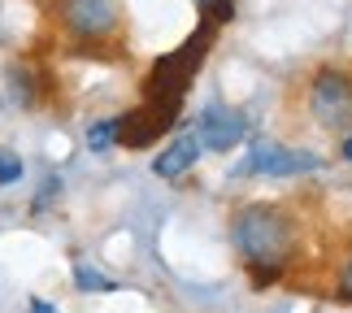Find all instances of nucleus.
Returning a JSON list of instances; mask_svg holds the SVG:
<instances>
[{
    "instance_id": "nucleus-1",
    "label": "nucleus",
    "mask_w": 352,
    "mask_h": 313,
    "mask_svg": "<svg viewBox=\"0 0 352 313\" xmlns=\"http://www.w3.org/2000/svg\"><path fill=\"white\" fill-rule=\"evenodd\" d=\"M235 248L248 257L252 270H278L287 266V257L296 248V226L292 217L274 205H248L235 213Z\"/></svg>"
},
{
    "instance_id": "nucleus-2",
    "label": "nucleus",
    "mask_w": 352,
    "mask_h": 313,
    "mask_svg": "<svg viewBox=\"0 0 352 313\" xmlns=\"http://www.w3.org/2000/svg\"><path fill=\"white\" fill-rule=\"evenodd\" d=\"M209 44H213V22H205L192 39H183L179 48L166 52V57L153 65V74L144 78V100H148V105H170V109H179L187 83H192V74L205 65Z\"/></svg>"
},
{
    "instance_id": "nucleus-3",
    "label": "nucleus",
    "mask_w": 352,
    "mask_h": 313,
    "mask_svg": "<svg viewBox=\"0 0 352 313\" xmlns=\"http://www.w3.org/2000/svg\"><path fill=\"white\" fill-rule=\"evenodd\" d=\"M174 118H179V109L144 100L140 109H131L126 118H113V144H122V148H148L157 135H166L174 127Z\"/></svg>"
},
{
    "instance_id": "nucleus-4",
    "label": "nucleus",
    "mask_w": 352,
    "mask_h": 313,
    "mask_svg": "<svg viewBox=\"0 0 352 313\" xmlns=\"http://www.w3.org/2000/svg\"><path fill=\"white\" fill-rule=\"evenodd\" d=\"M314 118L322 127H348L352 122V74L322 70L314 78Z\"/></svg>"
},
{
    "instance_id": "nucleus-5",
    "label": "nucleus",
    "mask_w": 352,
    "mask_h": 313,
    "mask_svg": "<svg viewBox=\"0 0 352 313\" xmlns=\"http://www.w3.org/2000/svg\"><path fill=\"white\" fill-rule=\"evenodd\" d=\"M61 22L74 39H104L118 26L113 0H61Z\"/></svg>"
},
{
    "instance_id": "nucleus-6",
    "label": "nucleus",
    "mask_w": 352,
    "mask_h": 313,
    "mask_svg": "<svg viewBox=\"0 0 352 313\" xmlns=\"http://www.w3.org/2000/svg\"><path fill=\"white\" fill-rule=\"evenodd\" d=\"M243 114L239 109H226V105H209L196 122V144L200 148H213V153H231V148L243 140Z\"/></svg>"
},
{
    "instance_id": "nucleus-7",
    "label": "nucleus",
    "mask_w": 352,
    "mask_h": 313,
    "mask_svg": "<svg viewBox=\"0 0 352 313\" xmlns=\"http://www.w3.org/2000/svg\"><path fill=\"white\" fill-rule=\"evenodd\" d=\"M322 157L314 153H296V148H283V144H256L252 157L243 161V170L248 174H305V170H318Z\"/></svg>"
},
{
    "instance_id": "nucleus-8",
    "label": "nucleus",
    "mask_w": 352,
    "mask_h": 313,
    "mask_svg": "<svg viewBox=\"0 0 352 313\" xmlns=\"http://www.w3.org/2000/svg\"><path fill=\"white\" fill-rule=\"evenodd\" d=\"M196 157H200L196 135H183V140H174L166 153L153 161V174H157V179H179L183 170H192V166H196Z\"/></svg>"
},
{
    "instance_id": "nucleus-9",
    "label": "nucleus",
    "mask_w": 352,
    "mask_h": 313,
    "mask_svg": "<svg viewBox=\"0 0 352 313\" xmlns=\"http://www.w3.org/2000/svg\"><path fill=\"white\" fill-rule=\"evenodd\" d=\"M74 288H78V292H113L118 283L104 279L100 270H91L87 261H74Z\"/></svg>"
},
{
    "instance_id": "nucleus-10",
    "label": "nucleus",
    "mask_w": 352,
    "mask_h": 313,
    "mask_svg": "<svg viewBox=\"0 0 352 313\" xmlns=\"http://www.w3.org/2000/svg\"><path fill=\"white\" fill-rule=\"evenodd\" d=\"M9 83H13V100H18V105H35V78H31V70L13 65V70H9Z\"/></svg>"
},
{
    "instance_id": "nucleus-11",
    "label": "nucleus",
    "mask_w": 352,
    "mask_h": 313,
    "mask_svg": "<svg viewBox=\"0 0 352 313\" xmlns=\"http://www.w3.org/2000/svg\"><path fill=\"white\" fill-rule=\"evenodd\" d=\"M109 144H113V118H104V122H96V127L87 131V148L91 153H104Z\"/></svg>"
},
{
    "instance_id": "nucleus-12",
    "label": "nucleus",
    "mask_w": 352,
    "mask_h": 313,
    "mask_svg": "<svg viewBox=\"0 0 352 313\" xmlns=\"http://www.w3.org/2000/svg\"><path fill=\"white\" fill-rule=\"evenodd\" d=\"M22 179V157L18 153H0V187H9V183H18Z\"/></svg>"
},
{
    "instance_id": "nucleus-13",
    "label": "nucleus",
    "mask_w": 352,
    "mask_h": 313,
    "mask_svg": "<svg viewBox=\"0 0 352 313\" xmlns=\"http://www.w3.org/2000/svg\"><path fill=\"white\" fill-rule=\"evenodd\" d=\"M231 18H235V0H213V5H205V22L222 26V22H231Z\"/></svg>"
},
{
    "instance_id": "nucleus-14",
    "label": "nucleus",
    "mask_w": 352,
    "mask_h": 313,
    "mask_svg": "<svg viewBox=\"0 0 352 313\" xmlns=\"http://www.w3.org/2000/svg\"><path fill=\"white\" fill-rule=\"evenodd\" d=\"M61 192V179H48L44 187H39V196H35V209H48L52 205V196Z\"/></svg>"
},
{
    "instance_id": "nucleus-15",
    "label": "nucleus",
    "mask_w": 352,
    "mask_h": 313,
    "mask_svg": "<svg viewBox=\"0 0 352 313\" xmlns=\"http://www.w3.org/2000/svg\"><path fill=\"white\" fill-rule=\"evenodd\" d=\"M335 296H340V301H348V305H352V257L344 261V274H340V288H335Z\"/></svg>"
},
{
    "instance_id": "nucleus-16",
    "label": "nucleus",
    "mask_w": 352,
    "mask_h": 313,
    "mask_svg": "<svg viewBox=\"0 0 352 313\" xmlns=\"http://www.w3.org/2000/svg\"><path fill=\"white\" fill-rule=\"evenodd\" d=\"M26 313H57V305H48V301H39V296H35V301L26 305Z\"/></svg>"
},
{
    "instance_id": "nucleus-17",
    "label": "nucleus",
    "mask_w": 352,
    "mask_h": 313,
    "mask_svg": "<svg viewBox=\"0 0 352 313\" xmlns=\"http://www.w3.org/2000/svg\"><path fill=\"white\" fill-rule=\"evenodd\" d=\"M340 153H344V161H352V135L344 140V148H340Z\"/></svg>"
},
{
    "instance_id": "nucleus-18",
    "label": "nucleus",
    "mask_w": 352,
    "mask_h": 313,
    "mask_svg": "<svg viewBox=\"0 0 352 313\" xmlns=\"http://www.w3.org/2000/svg\"><path fill=\"white\" fill-rule=\"evenodd\" d=\"M196 5H200V9H205V5H213V0H196Z\"/></svg>"
}]
</instances>
